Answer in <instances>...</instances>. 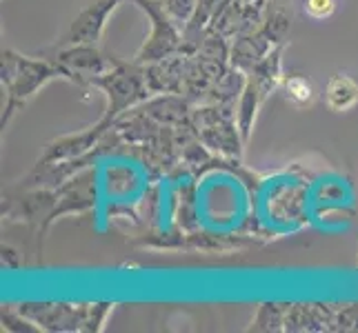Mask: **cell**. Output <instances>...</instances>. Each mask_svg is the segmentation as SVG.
<instances>
[{"label":"cell","instance_id":"obj_16","mask_svg":"<svg viewBox=\"0 0 358 333\" xmlns=\"http://www.w3.org/2000/svg\"><path fill=\"white\" fill-rule=\"evenodd\" d=\"M287 306L289 304H278V302L261 304L252 323V331H285Z\"/></svg>","mask_w":358,"mask_h":333},{"label":"cell","instance_id":"obj_11","mask_svg":"<svg viewBox=\"0 0 358 333\" xmlns=\"http://www.w3.org/2000/svg\"><path fill=\"white\" fill-rule=\"evenodd\" d=\"M138 107L163 127H171V129L192 127L194 103L182 94H156L147 98Z\"/></svg>","mask_w":358,"mask_h":333},{"label":"cell","instance_id":"obj_21","mask_svg":"<svg viewBox=\"0 0 358 333\" xmlns=\"http://www.w3.org/2000/svg\"><path fill=\"white\" fill-rule=\"evenodd\" d=\"M334 331H358V304L343 306L334 313Z\"/></svg>","mask_w":358,"mask_h":333},{"label":"cell","instance_id":"obj_3","mask_svg":"<svg viewBox=\"0 0 358 333\" xmlns=\"http://www.w3.org/2000/svg\"><path fill=\"white\" fill-rule=\"evenodd\" d=\"M192 129L209 151L220 158L241 160L243 156V135L236 122V105L205 103L194 105Z\"/></svg>","mask_w":358,"mask_h":333},{"label":"cell","instance_id":"obj_13","mask_svg":"<svg viewBox=\"0 0 358 333\" xmlns=\"http://www.w3.org/2000/svg\"><path fill=\"white\" fill-rule=\"evenodd\" d=\"M276 45L267 38V36L263 34V29H256V31H250V34L236 36V38L231 40L229 65L241 69V71H250L256 63H261V60Z\"/></svg>","mask_w":358,"mask_h":333},{"label":"cell","instance_id":"obj_24","mask_svg":"<svg viewBox=\"0 0 358 333\" xmlns=\"http://www.w3.org/2000/svg\"><path fill=\"white\" fill-rule=\"evenodd\" d=\"M245 3H254V0H245Z\"/></svg>","mask_w":358,"mask_h":333},{"label":"cell","instance_id":"obj_19","mask_svg":"<svg viewBox=\"0 0 358 333\" xmlns=\"http://www.w3.org/2000/svg\"><path fill=\"white\" fill-rule=\"evenodd\" d=\"M163 7L171 16V20L180 24V27H185V24L192 20L196 7H199V0H165Z\"/></svg>","mask_w":358,"mask_h":333},{"label":"cell","instance_id":"obj_8","mask_svg":"<svg viewBox=\"0 0 358 333\" xmlns=\"http://www.w3.org/2000/svg\"><path fill=\"white\" fill-rule=\"evenodd\" d=\"M18 309L34 320L41 331H85L90 304L67 302H24Z\"/></svg>","mask_w":358,"mask_h":333},{"label":"cell","instance_id":"obj_10","mask_svg":"<svg viewBox=\"0 0 358 333\" xmlns=\"http://www.w3.org/2000/svg\"><path fill=\"white\" fill-rule=\"evenodd\" d=\"M269 222L296 229L307 222V187L303 182H282L280 187L269 191L267 198Z\"/></svg>","mask_w":358,"mask_h":333},{"label":"cell","instance_id":"obj_15","mask_svg":"<svg viewBox=\"0 0 358 333\" xmlns=\"http://www.w3.org/2000/svg\"><path fill=\"white\" fill-rule=\"evenodd\" d=\"M229 52H231V43L227 36L214 27H209L194 56H201L205 60H216V63H229Z\"/></svg>","mask_w":358,"mask_h":333},{"label":"cell","instance_id":"obj_20","mask_svg":"<svg viewBox=\"0 0 358 333\" xmlns=\"http://www.w3.org/2000/svg\"><path fill=\"white\" fill-rule=\"evenodd\" d=\"M3 329H7V331H41L34 320H29L20 309H11V306L3 309Z\"/></svg>","mask_w":358,"mask_h":333},{"label":"cell","instance_id":"obj_17","mask_svg":"<svg viewBox=\"0 0 358 333\" xmlns=\"http://www.w3.org/2000/svg\"><path fill=\"white\" fill-rule=\"evenodd\" d=\"M261 29L274 45H287V36H289V29H292V18H289V14L285 9H271L265 14Z\"/></svg>","mask_w":358,"mask_h":333},{"label":"cell","instance_id":"obj_23","mask_svg":"<svg viewBox=\"0 0 358 333\" xmlns=\"http://www.w3.org/2000/svg\"><path fill=\"white\" fill-rule=\"evenodd\" d=\"M114 304L109 302H101V304H90V311H87V327H85V331H101L105 320L109 316V311H112Z\"/></svg>","mask_w":358,"mask_h":333},{"label":"cell","instance_id":"obj_18","mask_svg":"<svg viewBox=\"0 0 358 333\" xmlns=\"http://www.w3.org/2000/svg\"><path fill=\"white\" fill-rule=\"evenodd\" d=\"M282 89H285L287 101L296 107H307L314 103V84L307 76H301V73L282 80Z\"/></svg>","mask_w":358,"mask_h":333},{"label":"cell","instance_id":"obj_14","mask_svg":"<svg viewBox=\"0 0 358 333\" xmlns=\"http://www.w3.org/2000/svg\"><path fill=\"white\" fill-rule=\"evenodd\" d=\"M325 105L334 114H345L358 105V82L345 73H336L327 80L325 87Z\"/></svg>","mask_w":358,"mask_h":333},{"label":"cell","instance_id":"obj_1","mask_svg":"<svg viewBox=\"0 0 358 333\" xmlns=\"http://www.w3.org/2000/svg\"><path fill=\"white\" fill-rule=\"evenodd\" d=\"M60 78V71L54 67L49 58H31L22 56L14 49L3 52V65H0V80L7 94V103L3 107V118H0V129H7L18 111L27 105L31 98L38 94L47 82Z\"/></svg>","mask_w":358,"mask_h":333},{"label":"cell","instance_id":"obj_9","mask_svg":"<svg viewBox=\"0 0 358 333\" xmlns=\"http://www.w3.org/2000/svg\"><path fill=\"white\" fill-rule=\"evenodd\" d=\"M122 0H96V3L80 9L76 18L69 22V29L60 36L56 47L67 45H96L103 38L109 16L118 9Z\"/></svg>","mask_w":358,"mask_h":333},{"label":"cell","instance_id":"obj_7","mask_svg":"<svg viewBox=\"0 0 358 333\" xmlns=\"http://www.w3.org/2000/svg\"><path fill=\"white\" fill-rule=\"evenodd\" d=\"M58 189V200L52 216L47 218V222L43 225V229L38 231V256L43 258V240L47 236L49 227L54 225L58 218H63L65 214H83L87 209L96 207V174L94 169H85L80 174H76L73 178H69L67 182H63Z\"/></svg>","mask_w":358,"mask_h":333},{"label":"cell","instance_id":"obj_5","mask_svg":"<svg viewBox=\"0 0 358 333\" xmlns=\"http://www.w3.org/2000/svg\"><path fill=\"white\" fill-rule=\"evenodd\" d=\"M131 3L138 9H143L145 16L152 22V31L141 45L138 52H136L134 63L145 67L174 54H182V27L171 20L165 7L156 3V0H131Z\"/></svg>","mask_w":358,"mask_h":333},{"label":"cell","instance_id":"obj_12","mask_svg":"<svg viewBox=\"0 0 358 333\" xmlns=\"http://www.w3.org/2000/svg\"><path fill=\"white\" fill-rule=\"evenodd\" d=\"M185 65H187V56L174 54L169 58L158 60V63L145 65V80L150 87L152 96L156 94H182L185 82Z\"/></svg>","mask_w":358,"mask_h":333},{"label":"cell","instance_id":"obj_22","mask_svg":"<svg viewBox=\"0 0 358 333\" xmlns=\"http://www.w3.org/2000/svg\"><path fill=\"white\" fill-rule=\"evenodd\" d=\"M305 14L314 20H325L336 11V0H305Z\"/></svg>","mask_w":358,"mask_h":333},{"label":"cell","instance_id":"obj_4","mask_svg":"<svg viewBox=\"0 0 358 333\" xmlns=\"http://www.w3.org/2000/svg\"><path fill=\"white\" fill-rule=\"evenodd\" d=\"M92 87L103 89L107 96V109L103 114V120H107L114 127V122L125 114V111L143 105L152 96L150 87L145 80V69L138 63H122L116 60V65L96 78Z\"/></svg>","mask_w":358,"mask_h":333},{"label":"cell","instance_id":"obj_2","mask_svg":"<svg viewBox=\"0 0 358 333\" xmlns=\"http://www.w3.org/2000/svg\"><path fill=\"white\" fill-rule=\"evenodd\" d=\"M282 52H285V45H276L261 63L245 71V89L236 103V122L245 142L252 135L258 111L282 82Z\"/></svg>","mask_w":358,"mask_h":333},{"label":"cell","instance_id":"obj_6","mask_svg":"<svg viewBox=\"0 0 358 333\" xmlns=\"http://www.w3.org/2000/svg\"><path fill=\"white\" fill-rule=\"evenodd\" d=\"M49 60L60 71L63 80L76 82L80 87H92L94 80L112 69L118 58L105 56L96 45H67L56 47Z\"/></svg>","mask_w":358,"mask_h":333}]
</instances>
